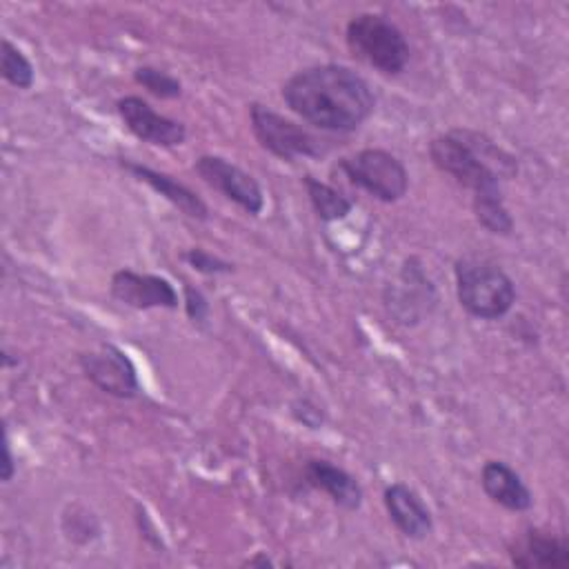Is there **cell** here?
I'll return each instance as SVG.
<instances>
[{"instance_id": "obj_8", "label": "cell", "mask_w": 569, "mask_h": 569, "mask_svg": "<svg viewBox=\"0 0 569 569\" xmlns=\"http://www.w3.org/2000/svg\"><path fill=\"white\" fill-rule=\"evenodd\" d=\"M196 173L216 191H220L227 200L238 204L249 216H258L264 207V193L258 180L233 164L231 160L213 153H204L193 162Z\"/></svg>"}, {"instance_id": "obj_2", "label": "cell", "mask_w": 569, "mask_h": 569, "mask_svg": "<svg viewBox=\"0 0 569 569\" xmlns=\"http://www.w3.org/2000/svg\"><path fill=\"white\" fill-rule=\"evenodd\" d=\"M436 169L451 176L473 196L498 191L500 180L516 173V160L480 133L456 129L429 142Z\"/></svg>"}, {"instance_id": "obj_18", "label": "cell", "mask_w": 569, "mask_h": 569, "mask_svg": "<svg viewBox=\"0 0 569 569\" xmlns=\"http://www.w3.org/2000/svg\"><path fill=\"white\" fill-rule=\"evenodd\" d=\"M476 220L493 236H509L513 231V218L505 204L502 189L478 193L471 198Z\"/></svg>"}, {"instance_id": "obj_23", "label": "cell", "mask_w": 569, "mask_h": 569, "mask_svg": "<svg viewBox=\"0 0 569 569\" xmlns=\"http://www.w3.org/2000/svg\"><path fill=\"white\" fill-rule=\"evenodd\" d=\"M296 405H300L305 409V411H300V409L291 407V413L296 416V420H300L302 425H307L311 429H318L322 425V411L316 405H311L309 400H298Z\"/></svg>"}, {"instance_id": "obj_10", "label": "cell", "mask_w": 569, "mask_h": 569, "mask_svg": "<svg viewBox=\"0 0 569 569\" xmlns=\"http://www.w3.org/2000/svg\"><path fill=\"white\" fill-rule=\"evenodd\" d=\"M116 111L124 127L142 142L156 147H176L187 140V127L180 120L158 113L140 96H124L116 102Z\"/></svg>"}, {"instance_id": "obj_9", "label": "cell", "mask_w": 569, "mask_h": 569, "mask_svg": "<svg viewBox=\"0 0 569 569\" xmlns=\"http://www.w3.org/2000/svg\"><path fill=\"white\" fill-rule=\"evenodd\" d=\"M111 296L131 309H178L180 296L176 287L156 273L118 269L109 280Z\"/></svg>"}, {"instance_id": "obj_5", "label": "cell", "mask_w": 569, "mask_h": 569, "mask_svg": "<svg viewBox=\"0 0 569 569\" xmlns=\"http://www.w3.org/2000/svg\"><path fill=\"white\" fill-rule=\"evenodd\" d=\"M333 169L340 171L353 187L387 204L405 198L409 189L407 167L387 149H360L353 156L340 158Z\"/></svg>"}, {"instance_id": "obj_19", "label": "cell", "mask_w": 569, "mask_h": 569, "mask_svg": "<svg viewBox=\"0 0 569 569\" xmlns=\"http://www.w3.org/2000/svg\"><path fill=\"white\" fill-rule=\"evenodd\" d=\"M0 71H2V78L16 89H31L33 87V80H36L33 64L9 38H2Z\"/></svg>"}, {"instance_id": "obj_7", "label": "cell", "mask_w": 569, "mask_h": 569, "mask_svg": "<svg viewBox=\"0 0 569 569\" xmlns=\"http://www.w3.org/2000/svg\"><path fill=\"white\" fill-rule=\"evenodd\" d=\"M78 365L84 378L107 396L131 400L140 396V380L133 360L116 345L104 342L93 351H82Z\"/></svg>"}, {"instance_id": "obj_15", "label": "cell", "mask_w": 569, "mask_h": 569, "mask_svg": "<svg viewBox=\"0 0 569 569\" xmlns=\"http://www.w3.org/2000/svg\"><path fill=\"white\" fill-rule=\"evenodd\" d=\"M480 485L487 498L507 511H527L533 505L529 487L505 460H487L480 471Z\"/></svg>"}, {"instance_id": "obj_6", "label": "cell", "mask_w": 569, "mask_h": 569, "mask_svg": "<svg viewBox=\"0 0 569 569\" xmlns=\"http://www.w3.org/2000/svg\"><path fill=\"white\" fill-rule=\"evenodd\" d=\"M249 120L258 144L280 160L293 162L296 158H320L325 153L322 140L260 102L249 104Z\"/></svg>"}, {"instance_id": "obj_16", "label": "cell", "mask_w": 569, "mask_h": 569, "mask_svg": "<svg viewBox=\"0 0 569 569\" xmlns=\"http://www.w3.org/2000/svg\"><path fill=\"white\" fill-rule=\"evenodd\" d=\"M418 300L422 307H431L436 296H433V287L431 282L427 280L425 271L420 269L418 260L411 258L405 262L402 271H400V282L398 284H391L389 291H387V307L389 311L400 320L405 307H407V300Z\"/></svg>"}, {"instance_id": "obj_25", "label": "cell", "mask_w": 569, "mask_h": 569, "mask_svg": "<svg viewBox=\"0 0 569 569\" xmlns=\"http://www.w3.org/2000/svg\"><path fill=\"white\" fill-rule=\"evenodd\" d=\"M244 565H249V567H273V560L267 558L264 553H258V556L249 558Z\"/></svg>"}, {"instance_id": "obj_3", "label": "cell", "mask_w": 569, "mask_h": 569, "mask_svg": "<svg viewBox=\"0 0 569 569\" xmlns=\"http://www.w3.org/2000/svg\"><path fill=\"white\" fill-rule=\"evenodd\" d=\"M453 278L458 302L473 318L498 320L507 316L516 302V282L502 267L487 258H458Z\"/></svg>"}, {"instance_id": "obj_17", "label": "cell", "mask_w": 569, "mask_h": 569, "mask_svg": "<svg viewBox=\"0 0 569 569\" xmlns=\"http://www.w3.org/2000/svg\"><path fill=\"white\" fill-rule=\"evenodd\" d=\"M302 184L307 189V196H309V202H311L316 216L322 222H338L351 213L353 202L336 187H331L309 173L302 178Z\"/></svg>"}, {"instance_id": "obj_21", "label": "cell", "mask_w": 569, "mask_h": 569, "mask_svg": "<svg viewBox=\"0 0 569 569\" xmlns=\"http://www.w3.org/2000/svg\"><path fill=\"white\" fill-rule=\"evenodd\" d=\"M182 258L187 260V264L191 269H196L198 273L204 276H218V273H231L233 264L220 256H213L211 251L202 249V247H191L182 253Z\"/></svg>"}, {"instance_id": "obj_13", "label": "cell", "mask_w": 569, "mask_h": 569, "mask_svg": "<svg viewBox=\"0 0 569 569\" xmlns=\"http://www.w3.org/2000/svg\"><path fill=\"white\" fill-rule=\"evenodd\" d=\"M509 558L520 569H560L569 565V545L560 536L540 529H527L511 540Z\"/></svg>"}, {"instance_id": "obj_24", "label": "cell", "mask_w": 569, "mask_h": 569, "mask_svg": "<svg viewBox=\"0 0 569 569\" xmlns=\"http://www.w3.org/2000/svg\"><path fill=\"white\" fill-rule=\"evenodd\" d=\"M16 476V460L11 453V440L9 433L4 429V438H2V482H11V478Z\"/></svg>"}, {"instance_id": "obj_11", "label": "cell", "mask_w": 569, "mask_h": 569, "mask_svg": "<svg viewBox=\"0 0 569 569\" xmlns=\"http://www.w3.org/2000/svg\"><path fill=\"white\" fill-rule=\"evenodd\" d=\"M382 505L393 527L409 540H425L433 531V516L420 493L405 485L391 482L382 491Z\"/></svg>"}, {"instance_id": "obj_4", "label": "cell", "mask_w": 569, "mask_h": 569, "mask_svg": "<svg viewBox=\"0 0 569 569\" xmlns=\"http://www.w3.org/2000/svg\"><path fill=\"white\" fill-rule=\"evenodd\" d=\"M345 40L358 60L385 76L402 73L411 58L402 29L382 13L362 11L351 16L345 27Z\"/></svg>"}, {"instance_id": "obj_22", "label": "cell", "mask_w": 569, "mask_h": 569, "mask_svg": "<svg viewBox=\"0 0 569 569\" xmlns=\"http://www.w3.org/2000/svg\"><path fill=\"white\" fill-rule=\"evenodd\" d=\"M182 305H184V313L189 316L191 322H204L209 318L211 307H209L207 296L189 282L182 284Z\"/></svg>"}, {"instance_id": "obj_20", "label": "cell", "mask_w": 569, "mask_h": 569, "mask_svg": "<svg viewBox=\"0 0 569 569\" xmlns=\"http://www.w3.org/2000/svg\"><path fill=\"white\" fill-rule=\"evenodd\" d=\"M133 80L144 87L151 96L156 98H162V100H173V98H180L182 96V82L158 69V67H151V64H142V67H136L133 69Z\"/></svg>"}, {"instance_id": "obj_12", "label": "cell", "mask_w": 569, "mask_h": 569, "mask_svg": "<svg viewBox=\"0 0 569 569\" xmlns=\"http://www.w3.org/2000/svg\"><path fill=\"white\" fill-rule=\"evenodd\" d=\"M305 482L311 489L325 491L333 505L347 511H356L362 505L365 491L362 485L351 476L347 469L333 465L331 460L325 458H309L302 469Z\"/></svg>"}, {"instance_id": "obj_1", "label": "cell", "mask_w": 569, "mask_h": 569, "mask_svg": "<svg viewBox=\"0 0 569 569\" xmlns=\"http://www.w3.org/2000/svg\"><path fill=\"white\" fill-rule=\"evenodd\" d=\"M284 104L305 122L333 133L356 131L376 107L369 82L345 64H313L282 84Z\"/></svg>"}, {"instance_id": "obj_14", "label": "cell", "mask_w": 569, "mask_h": 569, "mask_svg": "<svg viewBox=\"0 0 569 569\" xmlns=\"http://www.w3.org/2000/svg\"><path fill=\"white\" fill-rule=\"evenodd\" d=\"M120 167L127 169L136 180L149 184L156 193H160L164 200H169L184 216L196 218V220H207L209 218L207 202L193 189L178 182L173 176H169L164 171H158V169H151L147 164L127 160V158H120Z\"/></svg>"}]
</instances>
